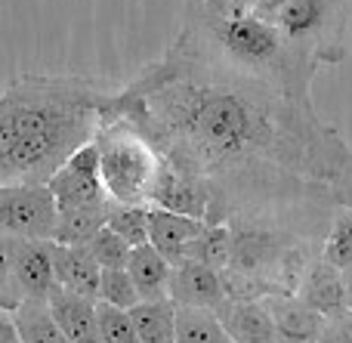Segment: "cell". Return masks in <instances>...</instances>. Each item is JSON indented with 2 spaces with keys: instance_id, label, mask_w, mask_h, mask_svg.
I'll return each mask as SVG.
<instances>
[{
  "instance_id": "11",
  "label": "cell",
  "mask_w": 352,
  "mask_h": 343,
  "mask_svg": "<svg viewBox=\"0 0 352 343\" xmlns=\"http://www.w3.org/2000/svg\"><path fill=\"white\" fill-rule=\"evenodd\" d=\"M50 260H53V276L56 285L72 294L84 297V300L96 303L99 297V272L102 266L93 260L90 247L87 245H50Z\"/></svg>"
},
{
  "instance_id": "27",
  "label": "cell",
  "mask_w": 352,
  "mask_h": 343,
  "mask_svg": "<svg viewBox=\"0 0 352 343\" xmlns=\"http://www.w3.org/2000/svg\"><path fill=\"white\" fill-rule=\"evenodd\" d=\"M87 247H90L93 260H96L102 269H127L130 251H133V247H130L127 241L121 239V235L111 232L109 226L99 229V232L93 235L90 241H87Z\"/></svg>"
},
{
  "instance_id": "22",
  "label": "cell",
  "mask_w": 352,
  "mask_h": 343,
  "mask_svg": "<svg viewBox=\"0 0 352 343\" xmlns=\"http://www.w3.org/2000/svg\"><path fill=\"white\" fill-rule=\"evenodd\" d=\"M176 343H232L210 309L176 307Z\"/></svg>"
},
{
  "instance_id": "4",
  "label": "cell",
  "mask_w": 352,
  "mask_h": 343,
  "mask_svg": "<svg viewBox=\"0 0 352 343\" xmlns=\"http://www.w3.org/2000/svg\"><path fill=\"white\" fill-rule=\"evenodd\" d=\"M93 146L99 152V173L111 201L148 208V195L164 158L146 140V133L127 118L99 111Z\"/></svg>"
},
{
  "instance_id": "12",
  "label": "cell",
  "mask_w": 352,
  "mask_h": 343,
  "mask_svg": "<svg viewBox=\"0 0 352 343\" xmlns=\"http://www.w3.org/2000/svg\"><path fill=\"white\" fill-rule=\"evenodd\" d=\"M263 307L272 316L275 343H318L322 316L312 313L300 297H294V294L263 297Z\"/></svg>"
},
{
  "instance_id": "33",
  "label": "cell",
  "mask_w": 352,
  "mask_h": 343,
  "mask_svg": "<svg viewBox=\"0 0 352 343\" xmlns=\"http://www.w3.org/2000/svg\"><path fill=\"white\" fill-rule=\"evenodd\" d=\"M343 285H346V297H352V266L343 269Z\"/></svg>"
},
{
  "instance_id": "6",
  "label": "cell",
  "mask_w": 352,
  "mask_h": 343,
  "mask_svg": "<svg viewBox=\"0 0 352 343\" xmlns=\"http://www.w3.org/2000/svg\"><path fill=\"white\" fill-rule=\"evenodd\" d=\"M59 210L47 186H0V241H53Z\"/></svg>"
},
{
  "instance_id": "17",
  "label": "cell",
  "mask_w": 352,
  "mask_h": 343,
  "mask_svg": "<svg viewBox=\"0 0 352 343\" xmlns=\"http://www.w3.org/2000/svg\"><path fill=\"white\" fill-rule=\"evenodd\" d=\"M127 272L136 285V294L142 300H170L167 297V282H170V263L155 251L152 245H140L130 251Z\"/></svg>"
},
{
  "instance_id": "30",
  "label": "cell",
  "mask_w": 352,
  "mask_h": 343,
  "mask_svg": "<svg viewBox=\"0 0 352 343\" xmlns=\"http://www.w3.org/2000/svg\"><path fill=\"white\" fill-rule=\"evenodd\" d=\"M331 198H334L340 208L352 210V155H349L346 167H343V173L334 179V186H331Z\"/></svg>"
},
{
  "instance_id": "28",
  "label": "cell",
  "mask_w": 352,
  "mask_h": 343,
  "mask_svg": "<svg viewBox=\"0 0 352 343\" xmlns=\"http://www.w3.org/2000/svg\"><path fill=\"white\" fill-rule=\"evenodd\" d=\"M22 300H25V294H22V288H19L16 276H12L10 263H6L3 247H0V309H3V313H16Z\"/></svg>"
},
{
  "instance_id": "9",
  "label": "cell",
  "mask_w": 352,
  "mask_h": 343,
  "mask_svg": "<svg viewBox=\"0 0 352 343\" xmlns=\"http://www.w3.org/2000/svg\"><path fill=\"white\" fill-rule=\"evenodd\" d=\"M167 297L176 307L192 309H219L226 303L219 272L195 260H179L170 266V282H167Z\"/></svg>"
},
{
  "instance_id": "1",
  "label": "cell",
  "mask_w": 352,
  "mask_h": 343,
  "mask_svg": "<svg viewBox=\"0 0 352 343\" xmlns=\"http://www.w3.org/2000/svg\"><path fill=\"white\" fill-rule=\"evenodd\" d=\"M102 111L133 121L158 155L207 192V223L250 204L331 192L352 148L312 96H291L176 34Z\"/></svg>"
},
{
  "instance_id": "14",
  "label": "cell",
  "mask_w": 352,
  "mask_h": 343,
  "mask_svg": "<svg viewBox=\"0 0 352 343\" xmlns=\"http://www.w3.org/2000/svg\"><path fill=\"white\" fill-rule=\"evenodd\" d=\"M312 313H318L322 319L334 313H343L346 309V285H343V272L334 269L331 263H324L322 254L309 263L303 282H300L297 294Z\"/></svg>"
},
{
  "instance_id": "8",
  "label": "cell",
  "mask_w": 352,
  "mask_h": 343,
  "mask_svg": "<svg viewBox=\"0 0 352 343\" xmlns=\"http://www.w3.org/2000/svg\"><path fill=\"white\" fill-rule=\"evenodd\" d=\"M50 245L53 241H28V239L0 241V247L6 254V263H10L25 300H47V294L56 288Z\"/></svg>"
},
{
  "instance_id": "3",
  "label": "cell",
  "mask_w": 352,
  "mask_h": 343,
  "mask_svg": "<svg viewBox=\"0 0 352 343\" xmlns=\"http://www.w3.org/2000/svg\"><path fill=\"white\" fill-rule=\"evenodd\" d=\"M179 34L248 78L291 96H312L318 62L278 25H266L260 19H213L195 6H186Z\"/></svg>"
},
{
  "instance_id": "2",
  "label": "cell",
  "mask_w": 352,
  "mask_h": 343,
  "mask_svg": "<svg viewBox=\"0 0 352 343\" xmlns=\"http://www.w3.org/2000/svg\"><path fill=\"white\" fill-rule=\"evenodd\" d=\"M111 93L105 80L80 74H16L0 93V186H47L93 142Z\"/></svg>"
},
{
  "instance_id": "15",
  "label": "cell",
  "mask_w": 352,
  "mask_h": 343,
  "mask_svg": "<svg viewBox=\"0 0 352 343\" xmlns=\"http://www.w3.org/2000/svg\"><path fill=\"white\" fill-rule=\"evenodd\" d=\"M213 316L232 343H275L272 316L266 313L263 300H226L213 309Z\"/></svg>"
},
{
  "instance_id": "5",
  "label": "cell",
  "mask_w": 352,
  "mask_h": 343,
  "mask_svg": "<svg viewBox=\"0 0 352 343\" xmlns=\"http://www.w3.org/2000/svg\"><path fill=\"white\" fill-rule=\"evenodd\" d=\"M278 28L322 65H343L349 56L352 0H287Z\"/></svg>"
},
{
  "instance_id": "20",
  "label": "cell",
  "mask_w": 352,
  "mask_h": 343,
  "mask_svg": "<svg viewBox=\"0 0 352 343\" xmlns=\"http://www.w3.org/2000/svg\"><path fill=\"white\" fill-rule=\"evenodd\" d=\"M232 226L229 223H207L204 232L188 245L186 251V260H195V263H204L210 269H226L232 263Z\"/></svg>"
},
{
  "instance_id": "23",
  "label": "cell",
  "mask_w": 352,
  "mask_h": 343,
  "mask_svg": "<svg viewBox=\"0 0 352 343\" xmlns=\"http://www.w3.org/2000/svg\"><path fill=\"white\" fill-rule=\"evenodd\" d=\"M322 260L340 272L352 266V210L349 208H337L328 235L322 241Z\"/></svg>"
},
{
  "instance_id": "26",
  "label": "cell",
  "mask_w": 352,
  "mask_h": 343,
  "mask_svg": "<svg viewBox=\"0 0 352 343\" xmlns=\"http://www.w3.org/2000/svg\"><path fill=\"white\" fill-rule=\"evenodd\" d=\"M96 325H99V340L102 343H140L136 340L133 319H130V309H118L96 300Z\"/></svg>"
},
{
  "instance_id": "10",
  "label": "cell",
  "mask_w": 352,
  "mask_h": 343,
  "mask_svg": "<svg viewBox=\"0 0 352 343\" xmlns=\"http://www.w3.org/2000/svg\"><path fill=\"white\" fill-rule=\"evenodd\" d=\"M148 208L170 210V214L192 217V220H201V223H207V214H210L207 192L198 183H192L188 177H182L179 170H173L167 161H161V170L155 177L152 195H148Z\"/></svg>"
},
{
  "instance_id": "24",
  "label": "cell",
  "mask_w": 352,
  "mask_h": 343,
  "mask_svg": "<svg viewBox=\"0 0 352 343\" xmlns=\"http://www.w3.org/2000/svg\"><path fill=\"white\" fill-rule=\"evenodd\" d=\"M105 226L115 235H121L130 247L148 245V208L142 204H118L111 201L109 208V223Z\"/></svg>"
},
{
  "instance_id": "29",
  "label": "cell",
  "mask_w": 352,
  "mask_h": 343,
  "mask_svg": "<svg viewBox=\"0 0 352 343\" xmlns=\"http://www.w3.org/2000/svg\"><path fill=\"white\" fill-rule=\"evenodd\" d=\"M318 343H352V309L346 307L343 313H334L322 319V334Z\"/></svg>"
},
{
  "instance_id": "19",
  "label": "cell",
  "mask_w": 352,
  "mask_h": 343,
  "mask_svg": "<svg viewBox=\"0 0 352 343\" xmlns=\"http://www.w3.org/2000/svg\"><path fill=\"white\" fill-rule=\"evenodd\" d=\"M12 325L22 343H68L62 328L56 325L47 300H22L12 313Z\"/></svg>"
},
{
  "instance_id": "25",
  "label": "cell",
  "mask_w": 352,
  "mask_h": 343,
  "mask_svg": "<svg viewBox=\"0 0 352 343\" xmlns=\"http://www.w3.org/2000/svg\"><path fill=\"white\" fill-rule=\"evenodd\" d=\"M99 303H109L118 309H133L140 303L136 285L127 269H102L99 272Z\"/></svg>"
},
{
  "instance_id": "31",
  "label": "cell",
  "mask_w": 352,
  "mask_h": 343,
  "mask_svg": "<svg viewBox=\"0 0 352 343\" xmlns=\"http://www.w3.org/2000/svg\"><path fill=\"white\" fill-rule=\"evenodd\" d=\"M285 3L287 0H254V6H250V19H260V22H266V25H278Z\"/></svg>"
},
{
  "instance_id": "18",
  "label": "cell",
  "mask_w": 352,
  "mask_h": 343,
  "mask_svg": "<svg viewBox=\"0 0 352 343\" xmlns=\"http://www.w3.org/2000/svg\"><path fill=\"white\" fill-rule=\"evenodd\" d=\"M140 343H176V303L142 300L130 309Z\"/></svg>"
},
{
  "instance_id": "34",
  "label": "cell",
  "mask_w": 352,
  "mask_h": 343,
  "mask_svg": "<svg viewBox=\"0 0 352 343\" xmlns=\"http://www.w3.org/2000/svg\"><path fill=\"white\" fill-rule=\"evenodd\" d=\"M346 307H349V309H352V297H346Z\"/></svg>"
},
{
  "instance_id": "7",
  "label": "cell",
  "mask_w": 352,
  "mask_h": 343,
  "mask_svg": "<svg viewBox=\"0 0 352 343\" xmlns=\"http://www.w3.org/2000/svg\"><path fill=\"white\" fill-rule=\"evenodd\" d=\"M47 189L56 201V210H80V208H105L111 204L105 192L102 173H99V152L93 142L80 146L53 177L47 179Z\"/></svg>"
},
{
  "instance_id": "16",
  "label": "cell",
  "mask_w": 352,
  "mask_h": 343,
  "mask_svg": "<svg viewBox=\"0 0 352 343\" xmlns=\"http://www.w3.org/2000/svg\"><path fill=\"white\" fill-rule=\"evenodd\" d=\"M47 307H50V313H53L56 325H59L62 334L68 338V343H102L99 340L96 303L93 300H84V297H78L56 285L47 294Z\"/></svg>"
},
{
  "instance_id": "21",
  "label": "cell",
  "mask_w": 352,
  "mask_h": 343,
  "mask_svg": "<svg viewBox=\"0 0 352 343\" xmlns=\"http://www.w3.org/2000/svg\"><path fill=\"white\" fill-rule=\"evenodd\" d=\"M109 208H80V210H65L59 214V223H56V239L59 245H87L99 229H105L109 223Z\"/></svg>"
},
{
  "instance_id": "32",
  "label": "cell",
  "mask_w": 352,
  "mask_h": 343,
  "mask_svg": "<svg viewBox=\"0 0 352 343\" xmlns=\"http://www.w3.org/2000/svg\"><path fill=\"white\" fill-rule=\"evenodd\" d=\"M0 343H22L12 325V313H3V309H0Z\"/></svg>"
},
{
  "instance_id": "13",
  "label": "cell",
  "mask_w": 352,
  "mask_h": 343,
  "mask_svg": "<svg viewBox=\"0 0 352 343\" xmlns=\"http://www.w3.org/2000/svg\"><path fill=\"white\" fill-rule=\"evenodd\" d=\"M204 226L207 223L192 220V217L170 214V210H161V208H148V245L170 266L186 260L188 245L204 232Z\"/></svg>"
}]
</instances>
